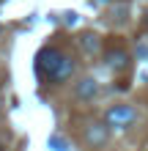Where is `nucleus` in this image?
Returning a JSON list of instances; mask_svg holds the SVG:
<instances>
[{
  "label": "nucleus",
  "instance_id": "1",
  "mask_svg": "<svg viewBox=\"0 0 148 151\" xmlns=\"http://www.w3.org/2000/svg\"><path fill=\"white\" fill-rule=\"evenodd\" d=\"M36 72L47 83H63L74 74V60L55 47H44L36 55Z\"/></svg>",
  "mask_w": 148,
  "mask_h": 151
},
{
  "label": "nucleus",
  "instance_id": "2",
  "mask_svg": "<svg viewBox=\"0 0 148 151\" xmlns=\"http://www.w3.org/2000/svg\"><path fill=\"white\" fill-rule=\"evenodd\" d=\"M104 121H107L110 129H129V127L137 121V110L129 107V104H115V107L107 110Z\"/></svg>",
  "mask_w": 148,
  "mask_h": 151
},
{
  "label": "nucleus",
  "instance_id": "3",
  "mask_svg": "<svg viewBox=\"0 0 148 151\" xmlns=\"http://www.w3.org/2000/svg\"><path fill=\"white\" fill-rule=\"evenodd\" d=\"M107 129H110L107 124H91V127L85 129V143L93 146V148L104 146V143H107Z\"/></svg>",
  "mask_w": 148,
  "mask_h": 151
},
{
  "label": "nucleus",
  "instance_id": "4",
  "mask_svg": "<svg viewBox=\"0 0 148 151\" xmlns=\"http://www.w3.org/2000/svg\"><path fill=\"white\" fill-rule=\"evenodd\" d=\"M74 93H77V99H82V102H91L93 96L99 93V83H96L93 77H82L80 83H77Z\"/></svg>",
  "mask_w": 148,
  "mask_h": 151
},
{
  "label": "nucleus",
  "instance_id": "5",
  "mask_svg": "<svg viewBox=\"0 0 148 151\" xmlns=\"http://www.w3.org/2000/svg\"><path fill=\"white\" fill-rule=\"evenodd\" d=\"M107 60H110L112 69H118V72H124V69L129 66V55H126L124 50H110L107 52Z\"/></svg>",
  "mask_w": 148,
  "mask_h": 151
},
{
  "label": "nucleus",
  "instance_id": "6",
  "mask_svg": "<svg viewBox=\"0 0 148 151\" xmlns=\"http://www.w3.org/2000/svg\"><path fill=\"white\" fill-rule=\"evenodd\" d=\"M80 47H82V52H88V55H96L99 52V36H93V33L80 36Z\"/></svg>",
  "mask_w": 148,
  "mask_h": 151
},
{
  "label": "nucleus",
  "instance_id": "7",
  "mask_svg": "<svg viewBox=\"0 0 148 151\" xmlns=\"http://www.w3.org/2000/svg\"><path fill=\"white\" fill-rule=\"evenodd\" d=\"M47 143H49L52 151H69V143H66V137H63V135H49Z\"/></svg>",
  "mask_w": 148,
  "mask_h": 151
},
{
  "label": "nucleus",
  "instance_id": "8",
  "mask_svg": "<svg viewBox=\"0 0 148 151\" xmlns=\"http://www.w3.org/2000/svg\"><path fill=\"white\" fill-rule=\"evenodd\" d=\"M137 58H148V36L140 39V44H137Z\"/></svg>",
  "mask_w": 148,
  "mask_h": 151
},
{
  "label": "nucleus",
  "instance_id": "9",
  "mask_svg": "<svg viewBox=\"0 0 148 151\" xmlns=\"http://www.w3.org/2000/svg\"><path fill=\"white\" fill-rule=\"evenodd\" d=\"M66 25H69V28H74V25H77V14H66Z\"/></svg>",
  "mask_w": 148,
  "mask_h": 151
},
{
  "label": "nucleus",
  "instance_id": "10",
  "mask_svg": "<svg viewBox=\"0 0 148 151\" xmlns=\"http://www.w3.org/2000/svg\"><path fill=\"white\" fill-rule=\"evenodd\" d=\"M96 3H110V0H96Z\"/></svg>",
  "mask_w": 148,
  "mask_h": 151
},
{
  "label": "nucleus",
  "instance_id": "11",
  "mask_svg": "<svg viewBox=\"0 0 148 151\" xmlns=\"http://www.w3.org/2000/svg\"><path fill=\"white\" fill-rule=\"evenodd\" d=\"M0 110H3V99H0Z\"/></svg>",
  "mask_w": 148,
  "mask_h": 151
},
{
  "label": "nucleus",
  "instance_id": "12",
  "mask_svg": "<svg viewBox=\"0 0 148 151\" xmlns=\"http://www.w3.org/2000/svg\"><path fill=\"white\" fill-rule=\"evenodd\" d=\"M0 148H3V140H0Z\"/></svg>",
  "mask_w": 148,
  "mask_h": 151
}]
</instances>
